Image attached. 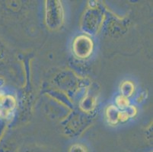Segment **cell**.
Wrapping results in <instances>:
<instances>
[{"mask_svg":"<svg viewBox=\"0 0 153 152\" xmlns=\"http://www.w3.org/2000/svg\"><path fill=\"white\" fill-rule=\"evenodd\" d=\"M69 152H88L87 148L81 145H74L69 149Z\"/></svg>","mask_w":153,"mask_h":152,"instance_id":"cell-3","label":"cell"},{"mask_svg":"<svg viewBox=\"0 0 153 152\" xmlns=\"http://www.w3.org/2000/svg\"><path fill=\"white\" fill-rule=\"evenodd\" d=\"M92 41L85 36H80L75 40L73 50L76 55L81 58L88 56L92 50Z\"/></svg>","mask_w":153,"mask_h":152,"instance_id":"cell-1","label":"cell"},{"mask_svg":"<svg viewBox=\"0 0 153 152\" xmlns=\"http://www.w3.org/2000/svg\"><path fill=\"white\" fill-rule=\"evenodd\" d=\"M117 104L121 108H124L129 105V101L124 96H120L117 98Z\"/></svg>","mask_w":153,"mask_h":152,"instance_id":"cell-2","label":"cell"}]
</instances>
